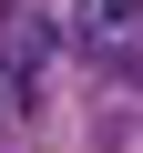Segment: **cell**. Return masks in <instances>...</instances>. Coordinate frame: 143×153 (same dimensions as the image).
<instances>
[{"label":"cell","instance_id":"7a4b0ae2","mask_svg":"<svg viewBox=\"0 0 143 153\" xmlns=\"http://www.w3.org/2000/svg\"><path fill=\"white\" fill-rule=\"evenodd\" d=\"M0 92H10V82H0Z\"/></svg>","mask_w":143,"mask_h":153},{"label":"cell","instance_id":"6da1fadb","mask_svg":"<svg viewBox=\"0 0 143 153\" xmlns=\"http://www.w3.org/2000/svg\"><path fill=\"white\" fill-rule=\"evenodd\" d=\"M82 21H92V41H112V31L143 21V0H82Z\"/></svg>","mask_w":143,"mask_h":153}]
</instances>
